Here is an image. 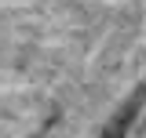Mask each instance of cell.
<instances>
[{
  "label": "cell",
  "mask_w": 146,
  "mask_h": 138,
  "mask_svg": "<svg viewBox=\"0 0 146 138\" xmlns=\"http://www.w3.org/2000/svg\"><path fill=\"white\" fill-rule=\"evenodd\" d=\"M143 105H146V84L135 87V95H131V98L113 113V120L102 127V138H124L128 131H131V124H135V116H139V109H143Z\"/></svg>",
  "instance_id": "obj_1"
}]
</instances>
